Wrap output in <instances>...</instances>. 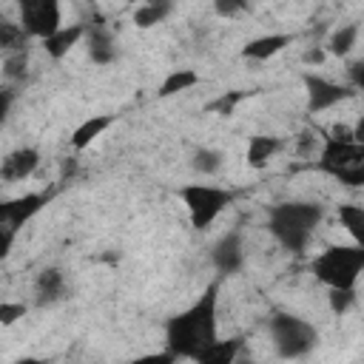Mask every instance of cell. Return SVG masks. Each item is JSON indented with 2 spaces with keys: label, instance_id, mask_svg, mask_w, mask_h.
<instances>
[{
  "label": "cell",
  "instance_id": "cell-5",
  "mask_svg": "<svg viewBox=\"0 0 364 364\" xmlns=\"http://www.w3.org/2000/svg\"><path fill=\"white\" fill-rule=\"evenodd\" d=\"M270 336H273L276 350H279L282 358H301L318 341L316 327L310 321L293 316V313H273V318H270Z\"/></svg>",
  "mask_w": 364,
  "mask_h": 364
},
{
  "label": "cell",
  "instance_id": "cell-17",
  "mask_svg": "<svg viewBox=\"0 0 364 364\" xmlns=\"http://www.w3.org/2000/svg\"><path fill=\"white\" fill-rule=\"evenodd\" d=\"M34 290H37V304H51V301L63 299V293H65L63 270H60V267H46V270H40V276H37V282H34Z\"/></svg>",
  "mask_w": 364,
  "mask_h": 364
},
{
  "label": "cell",
  "instance_id": "cell-24",
  "mask_svg": "<svg viewBox=\"0 0 364 364\" xmlns=\"http://www.w3.org/2000/svg\"><path fill=\"white\" fill-rule=\"evenodd\" d=\"M247 94H250V91H242V88H236V91H225V94H219L216 100H210V102L205 105V111L219 114V117H230V114L236 111V105H239Z\"/></svg>",
  "mask_w": 364,
  "mask_h": 364
},
{
  "label": "cell",
  "instance_id": "cell-14",
  "mask_svg": "<svg viewBox=\"0 0 364 364\" xmlns=\"http://www.w3.org/2000/svg\"><path fill=\"white\" fill-rule=\"evenodd\" d=\"M293 43V34H264L256 40H247L242 46V57L245 60H270L273 54L284 51Z\"/></svg>",
  "mask_w": 364,
  "mask_h": 364
},
{
  "label": "cell",
  "instance_id": "cell-27",
  "mask_svg": "<svg viewBox=\"0 0 364 364\" xmlns=\"http://www.w3.org/2000/svg\"><path fill=\"white\" fill-rule=\"evenodd\" d=\"M330 310L336 316H344L355 304V287H330Z\"/></svg>",
  "mask_w": 364,
  "mask_h": 364
},
{
  "label": "cell",
  "instance_id": "cell-9",
  "mask_svg": "<svg viewBox=\"0 0 364 364\" xmlns=\"http://www.w3.org/2000/svg\"><path fill=\"white\" fill-rule=\"evenodd\" d=\"M46 202H48V196H43V193H26V196L0 202V230L17 233Z\"/></svg>",
  "mask_w": 364,
  "mask_h": 364
},
{
  "label": "cell",
  "instance_id": "cell-11",
  "mask_svg": "<svg viewBox=\"0 0 364 364\" xmlns=\"http://www.w3.org/2000/svg\"><path fill=\"white\" fill-rule=\"evenodd\" d=\"M40 165V151L37 148H17L11 154H6V159L0 162V179L3 182H20L26 176H31Z\"/></svg>",
  "mask_w": 364,
  "mask_h": 364
},
{
  "label": "cell",
  "instance_id": "cell-2",
  "mask_svg": "<svg viewBox=\"0 0 364 364\" xmlns=\"http://www.w3.org/2000/svg\"><path fill=\"white\" fill-rule=\"evenodd\" d=\"M321 216H324V210L316 202H282V205L270 208L267 228L284 250L301 253L307 247L316 225L321 222Z\"/></svg>",
  "mask_w": 364,
  "mask_h": 364
},
{
  "label": "cell",
  "instance_id": "cell-10",
  "mask_svg": "<svg viewBox=\"0 0 364 364\" xmlns=\"http://www.w3.org/2000/svg\"><path fill=\"white\" fill-rule=\"evenodd\" d=\"M213 267L222 273V276H233V273H239L242 270V264H245V247H242V239H239V233L233 230V233H225L216 245H213Z\"/></svg>",
  "mask_w": 364,
  "mask_h": 364
},
{
  "label": "cell",
  "instance_id": "cell-26",
  "mask_svg": "<svg viewBox=\"0 0 364 364\" xmlns=\"http://www.w3.org/2000/svg\"><path fill=\"white\" fill-rule=\"evenodd\" d=\"M26 71H28V51H26V48L11 51V54L3 57V74H6L9 80H23Z\"/></svg>",
  "mask_w": 364,
  "mask_h": 364
},
{
  "label": "cell",
  "instance_id": "cell-7",
  "mask_svg": "<svg viewBox=\"0 0 364 364\" xmlns=\"http://www.w3.org/2000/svg\"><path fill=\"white\" fill-rule=\"evenodd\" d=\"M17 9H20V26L28 37L46 40L63 26L60 0H17Z\"/></svg>",
  "mask_w": 364,
  "mask_h": 364
},
{
  "label": "cell",
  "instance_id": "cell-6",
  "mask_svg": "<svg viewBox=\"0 0 364 364\" xmlns=\"http://www.w3.org/2000/svg\"><path fill=\"white\" fill-rule=\"evenodd\" d=\"M179 199L191 213V225L196 230H205L233 202V193L219 185H185L179 188Z\"/></svg>",
  "mask_w": 364,
  "mask_h": 364
},
{
  "label": "cell",
  "instance_id": "cell-20",
  "mask_svg": "<svg viewBox=\"0 0 364 364\" xmlns=\"http://www.w3.org/2000/svg\"><path fill=\"white\" fill-rule=\"evenodd\" d=\"M199 82V74L193 71V68H176V71H171L162 82H159V97H173V94H182V91H188V88H193Z\"/></svg>",
  "mask_w": 364,
  "mask_h": 364
},
{
  "label": "cell",
  "instance_id": "cell-32",
  "mask_svg": "<svg viewBox=\"0 0 364 364\" xmlns=\"http://www.w3.org/2000/svg\"><path fill=\"white\" fill-rule=\"evenodd\" d=\"M11 100H14V94L9 91V88H0V122L9 117V108H11Z\"/></svg>",
  "mask_w": 364,
  "mask_h": 364
},
{
  "label": "cell",
  "instance_id": "cell-29",
  "mask_svg": "<svg viewBox=\"0 0 364 364\" xmlns=\"http://www.w3.org/2000/svg\"><path fill=\"white\" fill-rule=\"evenodd\" d=\"M247 0H213V11L219 17H236L242 11H247Z\"/></svg>",
  "mask_w": 364,
  "mask_h": 364
},
{
  "label": "cell",
  "instance_id": "cell-30",
  "mask_svg": "<svg viewBox=\"0 0 364 364\" xmlns=\"http://www.w3.org/2000/svg\"><path fill=\"white\" fill-rule=\"evenodd\" d=\"M327 134H330V136H336V139H341V142H355L353 128H350V125H344V122H336V125H333Z\"/></svg>",
  "mask_w": 364,
  "mask_h": 364
},
{
  "label": "cell",
  "instance_id": "cell-16",
  "mask_svg": "<svg viewBox=\"0 0 364 364\" xmlns=\"http://www.w3.org/2000/svg\"><path fill=\"white\" fill-rule=\"evenodd\" d=\"M85 34H88V57L97 65H108V63L117 60V43H114V37L102 26H94Z\"/></svg>",
  "mask_w": 364,
  "mask_h": 364
},
{
  "label": "cell",
  "instance_id": "cell-22",
  "mask_svg": "<svg viewBox=\"0 0 364 364\" xmlns=\"http://www.w3.org/2000/svg\"><path fill=\"white\" fill-rule=\"evenodd\" d=\"M355 37H358V26H355V23L341 26V28H336V31L330 34V40H327V51L336 54V57H347L350 48L355 46Z\"/></svg>",
  "mask_w": 364,
  "mask_h": 364
},
{
  "label": "cell",
  "instance_id": "cell-19",
  "mask_svg": "<svg viewBox=\"0 0 364 364\" xmlns=\"http://www.w3.org/2000/svg\"><path fill=\"white\" fill-rule=\"evenodd\" d=\"M173 9V0H142V6L134 11V23L136 28H151L156 23H162Z\"/></svg>",
  "mask_w": 364,
  "mask_h": 364
},
{
  "label": "cell",
  "instance_id": "cell-33",
  "mask_svg": "<svg viewBox=\"0 0 364 364\" xmlns=\"http://www.w3.org/2000/svg\"><path fill=\"white\" fill-rule=\"evenodd\" d=\"M304 63H307V65H321V63H324V48H310V51L304 54Z\"/></svg>",
  "mask_w": 364,
  "mask_h": 364
},
{
  "label": "cell",
  "instance_id": "cell-1",
  "mask_svg": "<svg viewBox=\"0 0 364 364\" xmlns=\"http://www.w3.org/2000/svg\"><path fill=\"white\" fill-rule=\"evenodd\" d=\"M216 304H219V284H208L205 293L185 307L182 313H176L173 318H168L165 324V347L171 361L179 358H196L210 341H216Z\"/></svg>",
  "mask_w": 364,
  "mask_h": 364
},
{
  "label": "cell",
  "instance_id": "cell-4",
  "mask_svg": "<svg viewBox=\"0 0 364 364\" xmlns=\"http://www.w3.org/2000/svg\"><path fill=\"white\" fill-rule=\"evenodd\" d=\"M313 276L327 287H355L364 270V247L355 245H330L310 264Z\"/></svg>",
  "mask_w": 364,
  "mask_h": 364
},
{
  "label": "cell",
  "instance_id": "cell-21",
  "mask_svg": "<svg viewBox=\"0 0 364 364\" xmlns=\"http://www.w3.org/2000/svg\"><path fill=\"white\" fill-rule=\"evenodd\" d=\"M26 43H28V34L23 31V26H20V23L0 20V54L20 51V48H26Z\"/></svg>",
  "mask_w": 364,
  "mask_h": 364
},
{
  "label": "cell",
  "instance_id": "cell-12",
  "mask_svg": "<svg viewBox=\"0 0 364 364\" xmlns=\"http://www.w3.org/2000/svg\"><path fill=\"white\" fill-rule=\"evenodd\" d=\"M114 122H117V117H114V114H94V117L82 119V122L71 131V148H74V151L88 148V145H91L97 136H102Z\"/></svg>",
  "mask_w": 364,
  "mask_h": 364
},
{
  "label": "cell",
  "instance_id": "cell-23",
  "mask_svg": "<svg viewBox=\"0 0 364 364\" xmlns=\"http://www.w3.org/2000/svg\"><path fill=\"white\" fill-rule=\"evenodd\" d=\"M338 219L347 228V233L361 245L364 242V208L361 205H341L338 208Z\"/></svg>",
  "mask_w": 364,
  "mask_h": 364
},
{
  "label": "cell",
  "instance_id": "cell-18",
  "mask_svg": "<svg viewBox=\"0 0 364 364\" xmlns=\"http://www.w3.org/2000/svg\"><path fill=\"white\" fill-rule=\"evenodd\" d=\"M239 350H242V338H216V341H210L193 361L196 364H230L236 355H239Z\"/></svg>",
  "mask_w": 364,
  "mask_h": 364
},
{
  "label": "cell",
  "instance_id": "cell-15",
  "mask_svg": "<svg viewBox=\"0 0 364 364\" xmlns=\"http://www.w3.org/2000/svg\"><path fill=\"white\" fill-rule=\"evenodd\" d=\"M282 139L279 136H267V134H259V136H250V142H247V154H245V159H247V165L250 168H256V171H262L279 151H282Z\"/></svg>",
  "mask_w": 364,
  "mask_h": 364
},
{
  "label": "cell",
  "instance_id": "cell-25",
  "mask_svg": "<svg viewBox=\"0 0 364 364\" xmlns=\"http://www.w3.org/2000/svg\"><path fill=\"white\" fill-rule=\"evenodd\" d=\"M191 165H193L196 173L210 176V173H216L222 168V154L213 151V148H196L193 156H191Z\"/></svg>",
  "mask_w": 364,
  "mask_h": 364
},
{
  "label": "cell",
  "instance_id": "cell-31",
  "mask_svg": "<svg viewBox=\"0 0 364 364\" xmlns=\"http://www.w3.org/2000/svg\"><path fill=\"white\" fill-rule=\"evenodd\" d=\"M347 74L353 80V88H364V63H350Z\"/></svg>",
  "mask_w": 364,
  "mask_h": 364
},
{
  "label": "cell",
  "instance_id": "cell-28",
  "mask_svg": "<svg viewBox=\"0 0 364 364\" xmlns=\"http://www.w3.org/2000/svg\"><path fill=\"white\" fill-rule=\"evenodd\" d=\"M26 304L23 301H0V324L3 327H11L14 321H20L26 316Z\"/></svg>",
  "mask_w": 364,
  "mask_h": 364
},
{
  "label": "cell",
  "instance_id": "cell-3",
  "mask_svg": "<svg viewBox=\"0 0 364 364\" xmlns=\"http://www.w3.org/2000/svg\"><path fill=\"white\" fill-rule=\"evenodd\" d=\"M316 168L330 173L347 188H358L364 185V145L341 142L330 134H321V154H318Z\"/></svg>",
  "mask_w": 364,
  "mask_h": 364
},
{
  "label": "cell",
  "instance_id": "cell-8",
  "mask_svg": "<svg viewBox=\"0 0 364 364\" xmlns=\"http://www.w3.org/2000/svg\"><path fill=\"white\" fill-rule=\"evenodd\" d=\"M304 88H307V111L310 114L327 111L353 94L347 85H338V82L318 77V74H304Z\"/></svg>",
  "mask_w": 364,
  "mask_h": 364
},
{
  "label": "cell",
  "instance_id": "cell-13",
  "mask_svg": "<svg viewBox=\"0 0 364 364\" xmlns=\"http://www.w3.org/2000/svg\"><path fill=\"white\" fill-rule=\"evenodd\" d=\"M82 37H85V26H80V23H74V26H60L54 34H48V37L43 40V46H46V54H48L51 60H63Z\"/></svg>",
  "mask_w": 364,
  "mask_h": 364
}]
</instances>
